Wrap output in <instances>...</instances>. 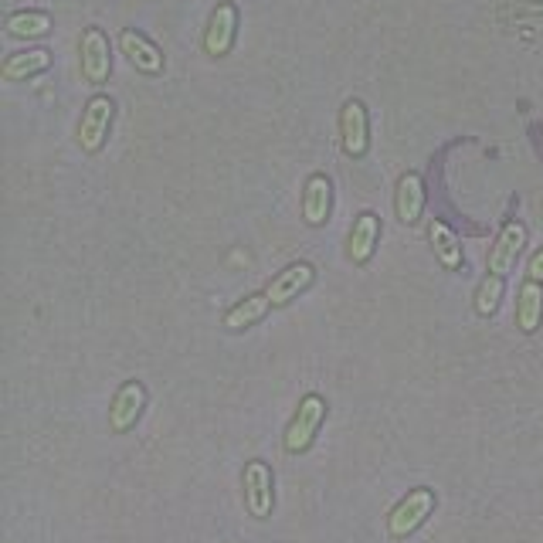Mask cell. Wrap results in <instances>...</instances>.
Masks as SVG:
<instances>
[{
    "mask_svg": "<svg viewBox=\"0 0 543 543\" xmlns=\"http://www.w3.org/2000/svg\"><path fill=\"white\" fill-rule=\"evenodd\" d=\"M326 398L320 394H306L303 401H299L296 415H292L289 428H286V438H282V445H286L289 455H303L309 445H313V438L320 435V425L326 421Z\"/></svg>",
    "mask_w": 543,
    "mask_h": 543,
    "instance_id": "1",
    "label": "cell"
},
{
    "mask_svg": "<svg viewBox=\"0 0 543 543\" xmlns=\"http://www.w3.org/2000/svg\"><path fill=\"white\" fill-rule=\"evenodd\" d=\"M435 513V493L428 486L411 489L398 506L387 516V533L394 540H408L418 527H425V520Z\"/></svg>",
    "mask_w": 543,
    "mask_h": 543,
    "instance_id": "2",
    "label": "cell"
},
{
    "mask_svg": "<svg viewBox=\"0 0 543 543\" xmlns=\"http://www.w3.org/2000/svg\"><path fill=\"white\" fill-rule=\"evenodd\" d=\"M241 486H245V506L255 520H269L272 506H275V476L269 469V462L255 459L245 465L241 472Z\"/></svg>",
    "mask_w": 543,
    "mask_h": 543,
    "instance_id": "3",
    "label": "cell"
},
{
    "mask_svg": "<svg viewBox=\"0 0 543 543\" xmlns=\"http://www.w3.org/2000/svg\"><path fill=\"white\" fill-rule=\"evenodd\" d=\"M116 119V102L109 96H92L82 109V123H79V146L85 153H99L106 146L109 126Z\"/></svg>",
    "mask_w": 543,
    "mask_h": 543,
    "instance_id": "4",
    "label": "cell"
},
{
    "mask_svg": "<svg viewBox=\"0 0 543 543\" xmlns=\"http://www.w3.org/2000/svg\"><path fill=\"white\" fill-rule=\"evenodd\" d=\"M79 55H82V75L89 85H102L112 72V48L102 28H85L79 41Z\"/></svg>",
    "mask_w": 543,
    "mask_h": 543,
    "instance_id": "5",
    "label": "cell"
},
{
    "mask_svg": "<svg viewBox=\"0 0 543 543\" xmlns=\"http://www.w3.org/2000/svg\"><path fill=\"white\" fill-rule=\"evenodd\" d=\"M340 143L347 157H364L370 150V126H367V106L360 99H347L340 109Z\"/></svg>",
    "mask_w": 543,
    "mask_h": 543,
    "instance_id": "6",
    "label": "cell"
},
{
    "mask_svg": "<svg viewBox=\"0 0 543 543\" xmlns=\"http://www.w3.org/2000/svg\"><path fill=\"white\" fill-rule=\"evenodd\" d=\"M235 38H238V7L231 0H224V4L214 7L208 28H204V51L211 58H224L231 45H235Z\"/></svg>",
    "mask_w": 543,
    "mask_h": 543,
    "instance_id": "7",
    "label": "cell"
},
{
    "mask_svg": "<svg viewBox=\"0 0 543 543\" xmlns=\"http://www.w3.org/2000/svg\"><path fill=\"white\" fill-rule=\"evenodd\" d=\"M313 279H316L313 265H309V262H292L289 269H282V272L269 282V286H265V296H269L272 309L289 306L292 299H299L309 286H313Z\"/></svg>",
    "mask_w": 543,
    "mask_h": 543,
    "instance_id": "8",
    "label": "cell"
},
{
    "mask_svg": "<svg viewBox=\"0 0 543 543\" xmlns=\"http://www.w3.org/2000/svg\"><path fill=\"white\" fill-rule=\"evenodd\" d=\"M146 408V387L140 381H126L123 387L116 391V398H112V408H109V428L116 435L129 432V428L140 421Z\"/></svg>",
    "mask_w": 543,
    "mask_h": 543,
    "instance_id": "9",
    "label": "cell"
},
{
    "mask_svg": "<svg viewBox=\"0 0 543 543\" xmlns=\"http://www.w3.org/2000/svg\"><path fill=\"white\" fill-rule=\"evenodd\" d=\"M523 245H527V228H523L520 221L503 224V231L496 235L493 252H489V275H499V279H506L510 269L516 265V255L523 252Z\"/></svg>",
    "mask_w": 543,
    "mask_h": 543,
    "instance_id": "10",
    "label": "cell"
},
{
    "mask_svg": "<svg viewBox=\"0 0 543 543\" xmlns=\"http://www.w3.org/2000/svg\"><path fill=\"white\" fill-rule=\"evenodd\" d=\"M333 208V184L326 174H309L303 187V218L309 228H323Z\"/></svg>",
    "mask_w": 543,
    "mask_h": 543,
    "instance_id": "11",
    "label": "cell"
},
{
    "mask_svg": "<svg viewBox=\"0 0 543 543\" xmlns=\"http://www.w3.org/2000/svg\"><path fill=\"white\" fill-rule=\"evenodd\" d=\"M377 241H381V218L374 211H360L350 228V248H347L350 262L367 265L377 252Z\"/></svg>",
    "mask_w": 543,
    "mask_h": 543,
    "instance_id": "12",
    "label": "cell"
},
{
    "mask_svg": "<svg viewBox=\"0 0 543 543\" xmlns=\"http://www.w3.org/2000/svg\"><path fill=\"white\" fill-rule=\"evenodd\" d=\"M394 211H398L401 224H418L421 211H425V180L418 170H408L398 180V191H394Z\"/></svg>",
    "mask_w": 543,
    "mask_h": 543,
    "instance_id": "13",
    "label": "cell"
},
{
    "mask_svg": "<svg viewBox=\"0 0 543 543\" xmlns=\"http://www.w3.org/2000/svg\"><path fill=\"white\" fill-rule=\"evenodd\" d=\"M51 62H55V55H51L48 48L14 51V55L4 58V65H0V75H4L7 82H28V79H34V75L48 72Z\"/></svg>",
    "mask_w": 543,
    "mask_h": 543,
    "instance_id": "14",
    "label": "cell"
},
{
    "mask_svg": "<svg viewBox=\"0 0 543 543\" xmlns=\"http://www.w3.org/2000/svg\"><path fill=\"white\" fill-rule=\"evenodd\" d=\"M119 48H123V55H126L136 68H140V72H146V75H160V72H163L160 48L153 45V41L146 38V34L126 28L123 34H119Z\"/></svg>",
    "mask_w": 543,
    "mask_h": 543,
    "instance_id": "15",
    "label": "cell"
},
{
    "mask_svg": "<svg viewBox=\"0 0 543 543\" xmlns=\"http://www.w3.org/2000/svg\"><path fill=\"white\" fill-rule=\"evenodd\" d=\"M272 309L269 296L265 292H255V296H245L238 299L235 306L224 313V330L238 333V330H248V326H255L258 320H265V313Z\"/></svg>",
    "mask_w": 543,
    "mask_h": 543,
    "instance_id": "16",
    "label": "cell"
},
{
    "mask_svg": "<svg viewBox=\"0 0 543 543\" xmlns=\"http://www.w3.org/2000/svg\"><path fill=\"white\" fill-rule=\"evenodd\" d=\"M428 241H432L438 262H442L445 269H459V265H462V245H459L455 231L448 228L445 221H438V218L428 221Z\"/></svg>",
    "mask_w": 543,
    "mask_h": 543,
    "instance_id": "17",
    "label": "cell"
},
{
    "mask_svg": "<svg viewBox=\"0 0 543 543\" xmlns=\"http://www.w3.org/2000/svg\"><path fill=\"white\" fill-rule=\"evenodd\" d=\"M540 316H543V286L527 279L520 289V303H516V323H520L523 333H533L540 326Z\"/></svg>",
    "mask_w": 543,
    "mask_h": 543,
    "instance_id": "18",
    "label": "cell"
},
{
    "mask_svg": "<svg viewBox=\"0 0 543 543\" xmlns=\"http://www.w3.org/2000/svg\"><path fill=\"white\" fill-rule=\"evenodd\" d=\"M51 28H55V21L45 11H14L7 17V34L11 38H45Z\"/></svg>",
    "mask_w": 543,
    "mask_h": 543,
    "instance_id": "19",
    "label": "cell"
},
{
    "mask_svg": "<svg viewBox=\"0 0 543 543\" xmlns=\"http://www.w3.org/2000/svg\"><path fill=\"white\" fill-rule=\"evenodd\" d=\"M499 296H503V279H499V275H486L479 292H476V313L493 316L496 306H499Z\"/></svg>",
    "mask_w": 543,
    "mask_h": 543,
    "instance_id": "20",
    "label": "cell"
},
{
    "mask_svg": "<svg viewBox=\"0 0 543 543\" xmlns=\"http://www.w3.org/2000/svg\"><path fill=\"white\" fill-rule=\"evenodd\" d=\"M527 279H533V282H543V248L537 255L530 258V269H527Z\"/></svg>",
    "mask_w": 543,
    "mask_h": 543,
    "instance_id": "21",
    "label": "cell"
}]
</instances>
